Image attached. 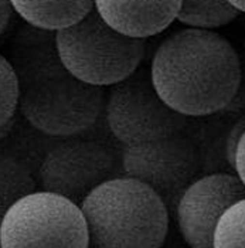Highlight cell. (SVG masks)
I'll return each mask as SVG.
<instances>
[{"instance_id":"e0dca14e","label":"cell","mask_w":245,"mask_h":248,"mask_svg":"<svg viewBox=\"0 0 245 248\" xmlns=\"http://www.w3.org/2000/svg\"><path fill=\"white\" fill-rule=\"evenodd\" d=\"M234 173L241 179V182L245 186V131L241 135V139L237 145V151L234 156V165H232Z\"/></svg>"},{"instance_id":"52a82bcc","label":"cell","mask_w":245,"mask_h":248,"mask_svg":"<svg viewBox=\"0 0 245 248\" xmlns=\"http://www.w3.org/2000/svg\"><path fill=\"white\" fill-rule=\"evenodd\" d=\"M121 166L125 176L149 186L174 213L182 194L196 180L199 155L191 140L179 132L123 146Z\"/></svg>"},{"instance_id":"7c38bea8","label":"cell","mask_w":245,"mask_h":248,"mask_svg":"<svg viewBox=\"0 0 245 248\" xmlns=\"http://www.w3.org/2000/svg\"><path fill=\"white\" fill-rule=\"evenodd\" d=\"M37 183L29 166L19 157L0 153V226L10 207L36 191Z\"/></svg>"},{"instance_id":"9a60e30c","label":"cell","mask_w":245,"mask_h":248,"mask_svg":"<svg viewBox=\"0 0 245 248\" xmlns=\"http://www.w3.org/2000/svg\"><path fill=\"white\" fill-rule=\"evenodd\" d=\"M19 108V78L15 65L0 54V128L10 124Z\"/></svg>"},{"instance_id":"5b68a950","label":"cell","mask_w":245,"mask_h":248,"mask_svg":"<svg viewBox=\"0 0 245 248\" xmlns=\"http://www.w3.org/2000/svg\"><path fill=\"white\" fill-rule=\"evenodd\" d=\"M0 248H90L81 207L46 190L15 203L0 226Z\"/></svg>"},{"instance_id":"30bf717a","label":"cell","mask_w":245,"mask_h":248,"mask_svg":"<svg viewBox=\"0 0 245 248\" xmlns=\"http://www.w3.org/2000/svg\"><path fill=\"white\" fill-rule=\"evenodd\" d=\"M182 0H95V9L115 30L135 38L153 37L177 20Z\"/></svg>"},{"instance_id":"5bb4252c","label":"cell","mask_w":245,"mask_h":248,"mask_svg":"<svg viewBox=\"0 0 245 248\" xmlns=\"http://www.w3.org/2000/svg\"><path fill=\"white\" fill-rule=\"evenodd\" d=\"M213 248H245V199L232 204L220 218Z\"/></svg>"},{"instance_id":"ba28073f","label":"cell","mask_w":245,"mask_h":248,"mask_svg":"<svg viewBox=\"0 0 245 248\" xmlns=\"http://www.w3.org/2000/svg\"><path fill=\"white\" fill-rule=\"evenodd\" d=\"M119 176L115 155L95 140H67L51 148L41 160V189L60 194L81 206L102 183Z\"/></svg>"},{"instance_id":"6da1fadb","label":"cell","mask_w":245,"mask_h":248,"mask_svg":"<svg viewBox=\"0 0 245 248\" xmlns=\"http://www.w3.org/2000/svg\"><path fill=\"white\" fill-rule=\"evenodd\" d=\"M149 70L160 98L186 118L226 109L243 79L241 60L234 46L214 30L196 27L165 38Z\"/></svg>"},{"instance_id":"d6986e66","label":"cell","mask_w":245,"mask_h":248,"mask_svg":"<svg viewBox=\"0 0 245 248\" xmlns=\"http://www.w3.org/2000/svg\"><path fill=\"white\" fill-rule=\"evenodd\" d=\"M231 6H234L240 13H245V0H228Z\"/></svg>"},{"instance_id":"277c9868","label":"cell","mask_w":245,"mask_h":248,"mask_svg":"<svg viewBox=\"0 0 245 248\" xmlns=\"http://www.w3.org/2000/svg\"><path fill=\"white\" fill-rule=\"evenodd\" d=\"M60 61L79 81L112 87L132 76L146 54V40L129 37L92 9L76 24L54 33Z\"/></svg>"},{"instance_id":"8fae6325","label":"cell","mask_w":245,"mask_h":248,"mask_svg":"<svg viewBox=\"0 0 245 248\" xmlns=\"http://www.w3.org/2000/svg\"><path fill=\"white\" fill-rule=\"evenodd\" d=\"M15 12L43 31H58L85 17L95 0H10Z\"/></svg>"},{"instance_id":"8992f818","label":"cell","mask_w":245,"mask_h":248,"mask_svg":"<svg viewBox=\"0 0 245 248\" xmlns=\"http://www.w3.org/2000/svg\"><path fill=\"white\" fill-rule=\"evenodd\" d=\"M105 111L109 131L123 146L179 134L186 124V116L171 109L157 94L151 70L140 67L109 88Z\"/></svg>"},{"instance_id":"4fadbf2b","label":"cell","mask_w":245,"mask_h":248,"mask_svg":"<svg viewBox=\"0 0 245 248\" xmlns=\"http://www.w3.org/2000/svg\"><path fill=\"white\" fill-rule=\"evenodd\" d=\"M240 12L228 0H182L177 20L196 29L214 30L232 23Z\"/></svg>"},{"instance_id":"9c48e42d","label":"cell","mask_w":245,"mask_h":248,"mask_svg":"<svg viewBox=\"0 0 245 248\" xmlns=\"http://www.w3.org/2000/svg\"><path fill=\"white\" fill-rule=\"evenodd\" d=\"M245 199V186L234 172H213L191 182L177 202L174 216L190 248H213L223 214Z\"/></svg>"},{"instance_id":"7a4b0ae2","label":"cell","mask_w":245,"mask_h":248,"mask_svg":"<svg viewBox=\"0 0 245 248\" xmlns=\"http://www.w3.org/2000/svg\"><path fill=\"white\" fill-rule=\"evenodd\" d=\"M15 70L20 112L37 131L48 136H74L98 121L105 102L104 90L73 76L56 48Z\"/></svg>"},{"instance_id":"2e32d148","label":"cell","mask_w":245,"mask_h":248,"mask_svg":"<svg viewBox=\"0 0 245 248\" xmlns=\"http://www.w3.org/2000/svg\"><path fill=\"white\" fill-rule=\"evenodd\" d=\"M245 131V118L240 119L238 122H235L232 125V128L230 129V132L226 138V148H224V153H226L227 163L230 165L231 170H232V165H234V156H235V151H237V145L241 139V135L244 134ZM234 172V170H232Z\"/></svg>"},{"instance_id":"ac0fdd59","label":"cell","mask_w":245,"mask_h":248,"mask_svg":"<svg viewBox=\"0 0 245 248\" xmlns=\"http://www.w3.org/2000/svg\"><path fill=\"white\" fill-rule=\"evenodd\" d=\"M13 12L15 9L10 0H0V34L6 30L7 24L10 23Z\"/></svg>"},{"instance_id":"3957f363","label":"cell","mask_w":245,"mask_h":248,"mask_svg":"<svg viewBox=\"0 0 245 248\" xmlns=\"http://www.w3.org/2000/svg\"><path fill=\"white\" fill-rule=\"evenodd\" d=\"M90 248H162L170 211L145 183L118 176L102 183L81 203Z\"/></svg>"}]
</instances>
